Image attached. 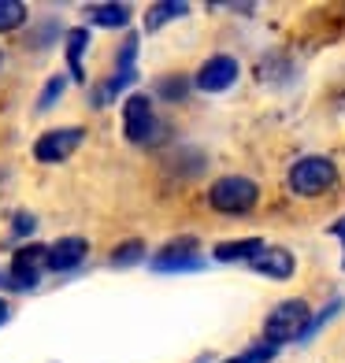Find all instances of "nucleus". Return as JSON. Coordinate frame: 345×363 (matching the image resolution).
<instances>
[{
	"label": "nucleus",
	"instance_id": "obj_1",
	"mask_svg": "<svg viewBox=\"0 0 345 363\" xmlns=\"http://www.w3.org/2000/svg\"><path fill=\"white\" fill-rule=\"evenodd\" d=\"M308 304L305 301H283L264 323V337L268 345H286V341H297L301 334H308Z\"/></svg>",
	"mask_w": 345,
	"mask_h": 363
},
{
	"label": "nucleus",
	"instance_id": "obj_2",
	"mask_svg": "<svg viewBox=\"0 0 345 363\" xmlns=\"http://www.w3.org/2000/svg\"><path fill=\"white\" fill-rule=\"evenodd\" d=\"M256 196H260L256 182H249V178H238V174H226V178H219L216 186H212L208 201H212V208H216V211H226V216H238V211H249V208L256 204Z\"/></svg>",
	"mask_w": 345,
	"mask_h": 363
},
{
	"label": "nucleus",
	"instance_id": "obj_3",
	"mask_svg": "<svg viewBox=\"0 0 345 363\" xmlns=\"http://www.w3.org/2000/svg\"><path fill=\"white\" fill-rule=\"evenodd\" d=\"M327 186H334V163L327 156H305L290 171V189L301 196H319Z\"/></svg>",
	"mask_w": 345,
	"mask_h": 363
},
{
	"label": "nucleus",
	"instance_id": "obj_4",
	"mask_svg": "<svg viewBox=\"0 0 345 363\" xmlns=\"http://www.w3.org/2000/svg\"><path fill=\"white\" fill-rule=\"evenodd\" d=\"M78 145H82V130H78V126L48 130V134H41V138H38L34 156H38L41 163H60V160H67Z\"/></svg>",
	"mask_w": 345,
	"mask_h": 363
},
{
	"label": "nucleus",
	"instance_id": "obj_5",
	"mask_svg": "<svg viewBox=\"0 0 345 363\" xmlns=\"http://www.w3.org/2000/svg\"><path fill=\"white\" fill-rule=\"evenodd\" d=\"M41 267H48V249L45 245H23L11 256V286H38Z\"/></svg>",
	"mask_w": 345,
	"mask_h": 363
},
{
	"label": "nucleus",
	"instance_id": "obj_6",
	"mask_svg": "<svg viewBox=\"0 0 345 363\" xmlns=\"http://www.w3.org/2000/svg\"><path fill=\"white\" fill-rule=\"evenodd\" d=\"M153 126H156V119H153L149 96H145V93L126 96V104H123V130H126V138L130 141H149Z\"/></svg>",
	"mask_w": 345,
	"mask_h": 363
},
{
	"label": "nucleus",
	"instance_id": "obj_7",
	"mask_svg": "<svg viewBox=\"0 0 345 363\" xmlns=\"http://www.w3.org/2000/svg\"><path fill=\"white\" fill-rule=\"evenodd\" d=\"M234 82H238V60H230V56H212L197 71V89H204V93H223Z\"/></svg>",
	"mask_w": 345,
	"mask_h": 363
},
{
	"label": "nucleus",
	"instance_id": "obj_8",
	"mask_svg": "<svg viewBox=\"0 0 345 363\" xmlns=\"http://www.w3.org/2000/svg\"><path fill=\"white\" fill-rule=\"evenodd\" d=\"M86 252H89L86 238H60L53 249H48V267H53V271H71V267L82 263Z\"/></svg>",
	"mask_w": 345,
	"mask_h": 363
},
{
	"label": "nucleus",
	"instance_id": "obj_9",
	"mask_svg": "<svg viewBox=\"0 0 345 363\" xmlns=\"http://www.w3.org/2000/svg\"><path fill=\"white\" fill-rule=\"evenodd\" d=\"M249 263H253V271L268 274V278H290L293 274V256L286 249H264L260 256H253Z\"/></svg>",
	"mask_w": 345,
	"mask_h": 363
},
{
	"label": "nucleus",
	"instance_id": "obj_10",
	"mask_svg": "<svg viewBox=\"0 0 345 363\" xmlns=\"http://www.w3.org/2000/svg\"><path fill=\"white\" fill-rule=\"evenodd\" d=\"M264 252V241L260 238H245V241H226V245H216V259L230 263V259H253Z\"/></svg>",
	"mask_w": 345,
	"mask_h": 363
},
{
	"label": "nucleus",
	"instance_id": "obj_11",
	"mask_svg": "<svg viewBox=\"0 0 345 363\" xmlns=\"http://www.w3.org/2000/svg\"><path fill=\"white\" fill-rule=\"evenodd\" d=\"M89 23L97 26H126L130 19V8L126 4H89Z\"/></svg>",
	"mask_w": 345,
	"mask_h": 363
},
{
	"label": "nucleus",
	"instance_id": "obj_12",
	"mask_svg": "<svg viewBox=\"0 0 345 363\" xmlns=\"http://www.w3.org/2000/svg\"><path fill=\"white\" fill-rule=\"evenodd\" d=\"M178 15H186V4H178V0H163V4H153L149 15H145V30H160L163 23L178 19Z\"/></svg>",
	"mask_w": 345,
	"mask_h": 363
},
{
	"label": "nucleus",
	"instance_id": "obj_13",
	"mask_svg": "<svg viewBox=\"0 0 345 363\" xmlns=\"http://www.w3.org/2000/svg\"><path fill=\"white\" fill-rule=\"evenodd\" d=\"M86 41H89L86 30H71V34H67V60H71V74L78 82L86 78V74H82V48H86Z\"/></svg>",
	"mask_w": 345,
	"mask_h": 363
},
{
	"label": "nucleus",
	"instance_id": "obj_14",
	"mask_svg": "<svg viewBox=\"0 0 345 363\" xmlns=\"http://www.w3.org/2000/svg\"><path fill=\"white\" fill-rule=\"evenodd\" d=\"M23 19H26V8L19 4V0H0V34L23 26Z\"/></svg>",
	"mask_w": 345,
	"mask_h": 363
},
{
	"label": "nucleus",
	"instance_id": "obj_15",
	"mask_svg": "<svg viewBox=\"0 0 345 363\" xmlns=\"http://www.w3.org/2000/svg\"><path fill=\"white\" fill-rule=\"evenodd\" d=\"M141 252H145V245H141V241H126V245H119V249H115L111 263H115V267H130V263H138V259H141Z\"/></svg>",
	"mask_w": 345,
	"mask_h": 363
},
{
	"label": "nucleus",
	"instance_id": "obj_16",
	"mask_svg": "<svg viewBox=\"0 0 345 363\" xmlns=\"http://www.w3.org/2000/svg\"><path fill=\"white\" fill-rule=\"evenodd\" d=\"M156 267L160 271H186V267H197V259H190V256H160Z\"/></svg>",
	"mask_w": 345,
	"mask_h": 363
},
{
	"label": "nucleus",
	"instance_id": "obj_17",
	"mask_svg": "<svg viewBox=\"0 0 345 363\" xmlns=\"http://www.w3.org/2000/svg\"><path fill=\"white\" fill-rule=\"evenodd\" d=\"M63 93V78L56 74L53 82H48V86H45V93H41V101H38V108L41 111H48V108H53V101H56V96Z\"/></svg>",
	"mask_w": 345,
	"mask_h": 363
},
{
	"label": "nucleus",
	"instance_id": "obj_18",
	"mask_svg": "<svg viewBox=\"0 0 345 363\" xmlns=\"http://www.w3.org/2000/svg\"><path fill=\"white\" fill-rule=\"evenodd\" d=\"M26 230H34V216H26V211H23V216L15 219V234H26Z\"/></svg>",
	"mask_w": 345,
	"mask_h": 363
},
{
	"label": "nucleus",
	"instance_id": "obj_19",
	"mask_svg": "<svg viewBox=\"0 0 345 363\" xmlns=\"http://www.w3.org/2000/svg\"><path fill=\"white\" fill-rule=\"evenodd\" d=\"M160 89L168 93V96H182V93H186V86H182V82H163Z\"/></svg>",
	"mask_w": 345,
	"mask_h": 363
},
{
	"label": "nucleus",
	"instance_id": "obj_20",
	"mask_svg": "<svg viewBox=\"0 0 345 363\" xmlns=\"http://www.w3.org/2000/svg\"><path fill=\"white\" fill-rule=\"evenodd\" d=\"M334 234H338V238H341V245H345V219H341V223H334Z\"/></svg>",
	"mask_w": 345,
	"mask_h": 363
},
{
	"label": "nucleus",
	"instance_id": "obj_21",
	"mask_svg": "<svg viewBox=\"0 0 345 363\" xmlns=\"http://www.w3.org/2000/svg\"><path fill=\"white\" fill-rule=\"evenodd\" d=\"M223 363H253L249 356H234V359H223Z\"/></svg>",
	"mask_w": 345,
	"mask_h": 363
},
{
	"label": "nucleus",
	"instance_id": "obj_22",
	"mask_svg": "<svg viewBox=\"0 0 345 363\" xmlns=\"http://www.w3.org/2000/svg\"><path fill=\"white\" fill-rule=\"evenodd\" d=\"M4 319H8V304H4V301H0V323H4Z\"/></svg>",
	"mask_w": 345,
	"mask_h": 363
},
{
	"label": "nucleus",
	"instance_id": "obj_23",
	"mask_svg": "<svg viewBox=\"0 0 345 363\" xmlns=\"http://www.w3.org/2000/svg\"><path fill=\"white\" fill-rule=\"evenodd\" d=\"M201 363H204V359H201Z\"/></svg>",
	"mask_w": 345,
	"mask_h": 363
}]
</instances>
